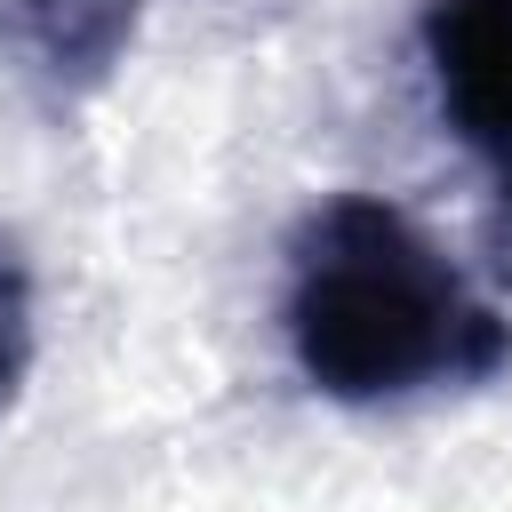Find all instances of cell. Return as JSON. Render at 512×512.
I'll list each match as a JSON object with an SVG mask.
<instances>
[{
  "label": "cell",
  "instance_id": "obj_3",
  "mask_svg": "<svg viewBox=\"0 0 512 512\" xmlns=\"http://www.w3.org/2000/svg\"><path fill=\"white\" fill-rule=\"evenodd\" d=\"M144 24V0H0V48L24 56L56 96H96L128 40Z\"/></svg>",
  "mask_w": 512,
  "mask_h": 512
},
{
  "label": "cell",
  "instance_id": "obj_4",
  "mask_svg": "<svg viewBox=\"0 0 512 512\" xmlns=\"http://www.w3.org/2000/svg\"><path fill=\"white\" fill-rule=\"evenodd\" d=\"M40 352V304H32V264L16 240H0V416L16 408L24 376Z\"/></svg>",
  "mask_w": 512,
  "mask_h": 512
},
{
  "label": "cell",
  "instance_id": "obj_1",
  "mask_svg": "<svg viewBox=\"0 0 512 512\" xmlns=\"http://www.w3.org/2000/svg\"><path fill=\"white\" fill-rule=\"evenodd\" d=\"M280 328L296 376L336 408L488 384L512 360V320L464 288V272L408 208L376 192H328L288 232Z\"/></svg>",
  "mask_w": 512,
  "mask_h": 512
},
{
  "label": "cell",
  "instance_id": "obj_2",
  "mask_svg": "<svg viewBox=\"0 0 512 512\" xmlns=\"http://www.w3.org/2000/svg\"><path fill=\"white\" fill-rule=\"evenodd\" d=\"M416 48L440 120L504 176L512 168V0H432L416 16Z\"/></svg>",
  "mask_w": 512,
  "mask_h": 512
}]
</instances>
